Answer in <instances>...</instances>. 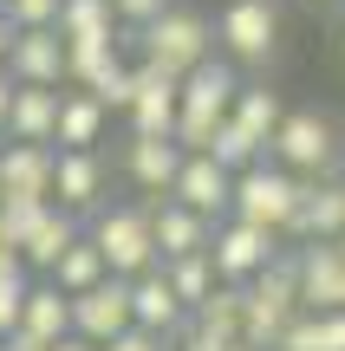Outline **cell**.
Segmentation results:
<instances>
[{"label":"cell","mask_w":345,"mask_h":351,"mask_svg":"<svg viewBox=\"0 0 345 351\" xmlns=\"http://www.w3.org/2000/svg\"><path fill=\"white\" fill-rule=\"evenodd\" d=\"M52 117H59V85H13V98H7L13 143H52Z\"/></svg>","instance_id":"44dd1931"},{"label":"cell","mask_w":345,"mask_h":351,"mask_svg":"<svg viewBox=\"0 0 345 351\" xmlns=\"http://www.w3.org/2000/svg\"><path fill=\"white\" fill-rule=\"evenodd\" d=\"M307 7H326V0H307Z\"/></svg>","instance_id":"f6af8a7d"},{"label":"cell","mask_w":345,"mask_h":351,"mask_svg":"<svg viewBox=\"0 0 345 351\" xmlns=\"http://www.w3.org/2000/svg\"><path fill=\"white\" fill-rule=\"evenodd\" d=\"M222 351H254V345H241V339H235V345H222Z\"/></svg>","instance_id":"b9f144b4"},{"label":"cell","mask_w":345,"mask_h":351,"mask_svg":"<svg viewBox=\"0 0 345 351\" xmlns=\"http://www.w3.org/2000/svg\"><path fill=\"white\" fill-rule=\"evenodd\" d=\"M130 46H137V59L156 65L163 78H182L195 59H209V52H215V26H209L195 7H176V0H169L150 26H137V33H130Z\"/></svg>","instance_id":"6da1fadb"},{"label":"cell","mask_w":345,"mask_h":351,"mask_svg":"<svg viewBox=\"0 0 345 351\" xmlns=\"http://www.w3.org/2000/svg\"><path fill=\"white\" fill-rule=\"evenodd\" d=\"M117 65H124V46H117V33H111V39H65V85L91 91L104 72H117Z\"/></svg>","instance_id":"484cf974"},{"label":"cell","mask_w":345,"mask_h":351,"mask_svg":"<svg viewBox=\"0 0 345 351\" xmlns=\"http://www.w3.org/2000/svg\"><path fill=\"white\" fill-rule=\"evenodd\" d=\"M339 52H345V26H339Z\"/></svg>","instance_id":"ee69618b"},{"label":"cell","mask_w":345,"mask_h":351,"mask_svg":"<svg viewBox=\"0 0 345 351\" xmlns=\"http://www.w3.org/2000/svg\"><path fill=\"white\" fill-rule=\"evenodd\" d=\"M241 85V65H228L222 52L195 59L189 72L176 78V111H195V117H228V98Z\"/></svg>","instance_id":"8fae6325"},{"label":"cell","mask_w":345,"mask_h":351,"mask_svg":"<svg viewBox=\"0 0 345 351\" xmlns=\"http://www.w3.org/2000/svg\"><path fill=\"white\" fill-rule=\"evenodd\" d=\"M104 124H111V111H104L91 91L78 85H59V117H52V150H98L104 143Z\"/></svg>","instance_id":"e0dca14e"},{"label":"cell","mask_w":345,"mask_h":351,"mask_svg":"<svg viewBox=\"0 0 345 351\" xmlns=\"http://www.w3.org/2000/svg\"><path fill=\"white\" fill-rule=\"evenodd\" d=\"M294 287H300V313H345V254L333 241H300Z\"/></svg>","instance_id":"52a82bcc"},{"label":"cell","mask_w":345,"mask_h":351,"mask_svg":"<svg viewBox=\"0 0 345 351\" xmlns=\"http://www.w3.org/2000/svg\"><path fill=\"white\" fill-rule=\"evenodd\" d=\"M72 234H78V215H65L59 202H39L33 221H26V234H20V267H26V274H46L52 254H59Z\"/></svg>","instance_id":"ffe728a7"},{"label":"cell","mask_w":345,"mask_h":351,"mask_svg":"<svg viewBox=\"0 0 345 351\" xmlns=\"http://www.w3.org/2000/svg\"><path fill=\"white\" fill-rule=\"evenodd\" d=\"M176 169H182V143L176 137H130L124 143V176L143 195H169Z\"/></svg>","instance_id":"d6986e66"},{"label":"cell","mask_w":345,"mask_h":351,"mask_svg":"<svg viewBox=\"0 0 345 351\" xmlns=\"http://www.w3.org/2000/svg\"><path fill=\"white\" fill-rule=\"evenodd\" d=\"M281 46V7L274 0H228L215 20V52L228 65H267Z\"/></svg>","instance_id":"8992f818"},{"label":"cell","mask_w":345,"mask_h":351,"mask_svg":"<svg viewBox=\"0 0 345 351\" xmlns=\"http://www.w3.org/2000/svg\"><path fill=\"white\" fill-rule=\"evenodd\" d=\"M333 182H339V189H345V156H339V169H333Z\"/></svg>","instance_id":"60d3db41"},{"label":"cell","mask_w":345,"mask_h":351,"mask_svg":"<svg viewBox=\"0 0 345 351\" xmlns=\"http://www.w3.org/2000/svg\"><path fill=\"white\" fill-rule=\"evenodd\" d=\"M202 156H215V163H222V169L235 176V169H248V163H261V156H267V150H261V143L248 137V130H235L228 117H222V124H215V137H209V150H202Z\"/></svg>","instance_id":"f546056e"},{"label":"cell","mask_w":345,"mask_h":351,"mask_svg":"<svg viewBox=\"0 0 345 351\" xmlns=\"http://www.w3.org/2000/svg\"><path fill=\"white\" fill-rule=\"evenodd\" d=\"M300 182L307 176H294V169H281V163H248V169H235V182H228V215H241V221H254V228H274V234H294V215H300Z\"/></svg>","instance_id":"7a4b0ae2"},{"label":"cell","mask_w":345,"mask_h":351,"mask_svg":"<svg viewBox=\"0 0 345 351\" xmlns=\"http://www.w3.org/2000/svg\"><path fill=\"white\" fill-rule=\"evenodd\" d=\"M0 202H52V143H0Z\"/></svg>","instance_id":"7c38bea8"},{"label":"cell","mask_w":345,"mask_h":351,"mask_svg":"<svg viewBox=\"0 0 345 351\" xmlns=\"http://www.w3.org/2000/svg\"><path fill=\"white\" fill-rule=\"evenodd\" d=\"M130 91H137V72H130V65H117V72H104L98 85H91V98H98L104 111H124V104H130Z\"/></svg>","instance_id":"1f68e13d"},{"label":"cell","mask_w":345,"mask_h":351,"mask_svg":"<svg viewBox=\"0 0 345 351\" xmlns=\"http://www.w3.org/2000/svg\"><path fill=\"white\" fill-rule=\"evenodd\" d=\"M189 332H202V339H215V345H235L241 339V287L215 280V287L189 306Z\"/></svg>","instance_id":"603a6c76"},{"label":"cell","mask_w":345,"mask_h":351,"mask_svg":"<svg viewBox=\"0 0 345 351\" xmlns=\"http://www.w3.org/2000/svg\"><path fill=\"white\" fill-rule=\"evenodd\" d=\"M0 13L13 26H52L59 20V0H0Z\"/></svg>","instance_id":"d6a6232c"},{"label":"cell","mask_w":345,"mask_h":351,"mask_svg":"<svg viewBox=\"0 0 345 351\" xmlns=\"http://www.w3.org/2000/svg\"><path fill=\"white\" fill-rule=\"evenodd\" d=\"M150 241H156V261H176V254H202L209 247V215L182 208L176 195H150Z\"/></svg>","instance_id":"9a60e30c"},{"label":"cell","mask_w":345,"mask_h":351,"mask_svg":"<svg viewBox=\"0 0 345 351\" xmlns=\"http://www.w3.org/2000/svg\"><path fill=\"white\" fill-rule=\"evenodd\" d=\"M228 182L235 176L215 163V156H202V150H182V169H176V182H169V195L182 202V208H195V215H228Z\"/></svg>","instance_id":"2e32d148"},{"label":"cell","mask_w":345,"mask_h":351,"mask_svg":"<svg viewBox=\"0 0 345 351\" xmlns=\"http://www.w3.org/2000/svg\"><path fill=\"white\" fill-rule=\"evenodd\" d=\"M267 163L294 169V176H333L339 169V130L320 111H281L267 137Z\"/></svg>","instance_id":"277c9868"},{"label":"cell","mask_w":345,"mask_h":351,"mask_svg":"<svg viewBox=\"0 0 345 351\" xmlns=\"http://www.w3.org/2000/svg\"><path fill=\"white\" fill-rule=\"evenodd\" d=\"M20 267V254H13V241H7V228H0V274H13Z\"/></svg>","instance_id":"74e56055"},{"label":"cell","mask_w":345,"mask_h":351,"mask_svg":"<svg viewBox=\"0 0 345 351\" xmlns=\"http://www.w3.org/2000/svg\"><path fill=\"white\" fill-rule=\"evenodd\" d=\"M130 326H137V332H156L163 345L189 326V313H182V300L169 293L163 267H143V274L130 280Z\"/></svg>","instance_id":"5bb4252c"},{"label":"cell","mask_w":345,"mask_h":351,"mask_svg":"<svg viewBox=\"0 0 345 351\" xmlns=\"http://www.w3.org/2000/svg\"><path fill=\"white\" fill-rule=\"evenodd\" d=\"M163 7H169V0H111V20L137 33V26H150V20H156Z\"/></svg>","instance_id":"836d02e7"},{"label":"cell","mask_w":345,"mask_h":351,"mask_svg":"<svg viewBox=\"0 0 345 351\" xmlns=\"http://www.w3.org/2000/svg\"><path fill=\"white\" fill-rule=\"evenodd\" d=\"M345 228V189L333 182V176H307L300 182V215H294V247L300 241H333Z\"/></svg>","instance_id":"ac0fdd59"},{"label":"cell","mask_w":345,"mask_h":351,"mask_svg":"<svg viewBox=\"0 0 345 351\" xmlns=\"http://www.w3.org/2000/svg\"><path fill=\"white\" fill-rule=\"evenodd\" d=\"M26 267H13V274H0V339H7L13 326H20V300H26Z\"/></svg>","instance_id":"4dcf8cb0"},{"label":"cell","mask_w":345,"mask_h":351,"mask_svg":"<svg viewBox=\"0 0 345 351\" xmlns=\"http://www.w3.org/2000/svg\"><path fill=\"white\" fill-rule=\"evenodd\" d=\"M0 72L13 85H65V39L52 26H13V46Z\"/></svg>","instance_id":"9c48e42d"},{"label":"cell","mask_w":345,"mask_h":351,"mask_svg":"<svg viewBox=\"0 0 345 351\" xmlns=\"http://www.w3.org/2000/svg\"><path fill=\"white\" fill-rule=\"evenodd\" d=\"M137 72V91H130L124 117H130V137H169L176 130V78H163L156 65H130Z\"/></svg>","instance_id":"4fadbf2b"},{"label":"cell","mask_w":345,"mask_h":351,"mask_svg":"<svg viewBox=\"0 0 345 351\" xmlns=\"http://www.w3.org/2000/svg\"><path fill=\"white\" fill-rule=\"evenodd\" d=\"M46 280H52V287L65 293V300H72V293H85V287H98V280H104V254H98V247L85 241V228H78V234L65 241L59 254H52Z\"/></svg>","instance_id":"cb8c5ba5"},{"label":"cell","mask_w":345,"mask_h":351,"mask_svg":"<svg viewBox=\"0 0 345 351\" xmlns=\"http://www.w3.org/2000/svg\"><path fill=\"white\" fill-rule=\"evenodd\" d=\"M7 98H13V78L0 72V137H7Z\"/></svg>","instance_id":"f35d334b"},{"label":"cell","mask_w":345,"mask_h":351,"mask_svg":"<svg viewBox=\"0 0 345 351\" xmlns=\"http://www.w3.org/2000/svg\"><path fill=\"white\" fill-rule=\"evenodd\" d=\"M333 247H339V254H345V228H339V234H333Z\"/></svg>","instance_id":"7bdbcfd3"},{"label":"cell","mask_w":345,"mask_h":351,"mask_svg":"<svg viewBox=\"0 0 345 351\" xmlns=\"http://www.w3.org/2000/svg\"><path fill=\"white\" fill-rule=\"evenodd\" d=\"M7 46H13V20L0 13V65H7Z\"/></svg>","instance_id":"ab89813d"},{"label":"cell","mask_w":345,"mask_h":351,"mask_svg":"<svg viewBox=\"0 0 345 351\" xmlns=\"http://www.w3.org/2000/svg\"><path fill=\"white\" fill-rule=\"evenodd\" d=\"M274 351H345V313H294Z\"/></svg>","instance_id":"4316f807"},{"label":"cell","mask_w":345,"mask_h":351,"mask_svg":"<svg viewBox=\"0 0 345 351\" xmlns=\"http://www.w3.org/2000/svg\"><path fill=\"white\" fill-rule=\"evenodd\" d=\"M124 326H130V280L104 274L98 287L72 293V332H78V339L104 345V339H117Z\"/></svg>","instance_id":"30bf717a"},{"label":"cell","mask_w":345,"mask_h":351,"mask_svg":"<svg viewBox=\"0 0 345 351\" xmlns=\"http://www.w3.org/2000/svg\"><path fill=\"white\" fill-rule=\"evenodd\" d=\"M98 351H169V345L156 339V332H137V326H124V332H117V339H104Z\"/></svg>","instance_id":"e575fe53"},{"label":"cell","mask_w":345,"mask_h":351,"mask_svg":"<svg viewBox=\"0 0 345 351\" xmlns=\"http://www.w3.org/2000/svg\"><path fill=\"white\" fill-rule=\"evenodd\" d=\"M52 33H59V39H111V33H117L111 0H59Z\"/></svg>","instance_id":"83f0119b"},{"label":"cell","mask_w":345,"mask_h":351,"mask_svg":"<svg viewBox=\"0 0 345 351\" xmlns=\"http://www.w3.org/2000/svg\"><path fill=\"white\" fill-rule=\"evenodd\" d=\"M91 247L104 254V274L137 280L143 267H156V241H150V215L143 208H91Z\"/></svg>","instance_id":"5b68a950"},{"label":"cell","mask_w":345,"mask_h":351,"mask_svg":"<svg viewBox=\"0 0 345 351\" xmlns=\"http://www.w3.org/2000/svg\"><path fill=\"white\" fill-rule=\"evenodd\" d=\"M104 182H111V169L98 150H52V202L65 215L104 208Z\"/></svg>","instance_id":"ba28073f"},{"label":"cell","mask_w":345,"mask_h":351,"mask_svg":"<svg viewBox=\"0 0 345 351\" xmlns=\"http://www.w3.org/2000/svg\"><path fill=\"white\" fill-rule=\"evenodd\" d=\"M287 241L274 234V228H254V221H241V215H215L209 221V267H215V280H228V287H248V280L261 274V267L281 254Z\"/></svg>","instance_id":"3957f363"},{"label":"cell","mask_w":345,"mask_h":351,"mask_svg":"<svg viewBox=\"0 0 345 351\" xmlns=\"http://www.w3.org/2000/svg\"><path fill=\"white\" fill-rule=\"evenodd\" d=\"M281 91H267V85H235V98H228V124L235 130H248V137L267 150V137H274V124H281Z\"/></svg>","instance_id":"d4e9b609"},{"label":"cell","mask_w":345,"mask_h":351,"mask_svg":"<svg viewBox=\"0 0 345 351\" xmlns=\"http://www.w3.org/2000/svg\"><path fill=\"white\" fill-rule=\"evenodd\" d=\"M20 332H33V339H65L72 332V300H65L59 287H52L46 274L39 280H26V300H20Z\"/></svg>","instance_id":"7402d4cb"},{"label":"cell","mask_w":345,"mask_h":351,"mask_svg":"<svg viewBox=\"0 0 345 351\" xmlns=\"http://www.w3.org/2000/svg\"><path fill=\"white\" fill-rule=\"evenodd\" d=\"M0 351H52V345H46V339H33V332H20V326H13L7 339H0Z\"/></svg>","instance_id":"d590c367"},{"label":"cell","mask_w":345,"mask_h":351,"mask_svg":"<svg viewBox=\"0 0 345 351\" xmlns=\"http://www.w3.org/2000/svg\"><path fill=\"white\" fill-rule=\"evenodd\" d=\"M156 267H163L169 293L182 300V313H189V306L202 300L209 287H215V267H209V254H176V261H156Z\"/></svg>","instance_id":"f1b7e54d"},{"label":"cell","mask_w":345,"mask_h":351,"mask_svg":"<svg viewBox=\"0 0 345 351\" xmlns=\"http://www.w3.org/2000/svg\"><path fill=\"white\" fill-rule=\"evenodd\" d=\"M52 351H98L91 339H78V332H65V339H52Z\"/></svg>","instance_id":"8d00e7d4"}]
</instances>
